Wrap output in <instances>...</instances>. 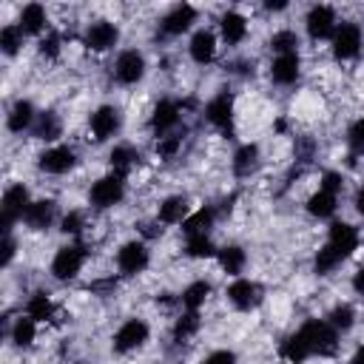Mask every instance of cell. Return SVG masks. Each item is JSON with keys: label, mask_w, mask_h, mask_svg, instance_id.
I'll list each match as a JSON object with an SVG mask.
<instances>
[{"label": "cell", "mask_w": 364, "mask_h": 364, "mask_svg": "<svg viewBox=\"0 0 364 364\" xmlns=\"http://www.w3.org/2000/svg\"><path fill=\"white\" fill-rule=\"evenodd\" d=\"M202 364H236V355H233L230 350H216V353H210Z\"/></svg>", "instance_id": "obj_46"}, {"label": "cell", "mask_w": 364, "mask_h": 364, "mask_svg": "<svg viewBox=\"0 0 364 364\" xmlns=\"http://www.w3.org/2000/svg\"><path fill=\"white\" fill-rule=\"evenodd\" d=\"M28 205H31V202H28V191H26L23 182L6 188V193H3V213H0L3 236H9V230H11V225H14L17 219H23V213H26Z\"/></svg>", "instance_id": "obj_2"}, {"label": "cell", "mask_w": 364, "mask_h": 364, "mask_svg": "<svg viewBox=\"0 0 364 364\" xmlns=\"http://www.w3.org/2000/svg\"><path fill=\"white\" fill-rule=\"evenodd\" d=\"M148 341V324L142 318H128L117 336H114V350L117 353H128V350H136Z\"/></svg>", "instance_id": "obj_8"}, {"label": "cell", "mask_w": 364, "mask_h": 364, "mask_svg": "<svg viewBox=\"0 0 364 364\" xmlns=\"http://www.w3.org/2000/svg\"><path fill=\"white\" fill-rule=\"evenodd\" d=\"M14 239L11 236H3V264H9L11 259H14Z\"/></svg>", "instance_id": "obj_47"}, {"label": "cell", "mask_w": 364, "mask_h": 364, "mask_svg": "<svg viewBox=\"0 0 364 364\" xmlns=\"http://www.w3.org/2000/svg\"><path fill=\"white\" fill-rule=\"evenodd\" d=\"M310 355H313V353H310V344L304 341L301 333H293V336L284 338V344H282V358H287L290 364H301V361H307Z\"/></svg>", "instance_id": "obj_25"}, {"label": "cell", "mask_w": 364, "mask_h": 364, "mask_svg": "<svg viewBox=\"0 0 364 364\" xmlns=\"http://www.w3.org/2000/svg\"><path fill=\"white\" fill-rule=\"evenodd\" d=\"M347 142H350V151H353V154H364V117L350 128Z\"/></svg>", "instance_id": "obj_41"}, {"label": "cell", "mask_w": 364, "mask_h": 364, "mask_svg": "<svg viewBox=\"0 0 364 364\" xmlns=\"http://www.w3.org/2000/svg\"><path fill=\"white\" fill-rule=\"evenodd\" d=\"M208 296H210V284L199 279V282H193V284H188V287L182 290V304H185L188 310H199Z\"/></svg>", "instance_id": "obj_28"}, {"label": "cell", "mask_w": 364, "mask_h": 364, "mask_svg": "<svg viewBox=\"0 0 364 364\" xmlns=\"http://www.w3.org/2000/svg\"><path fill=\"white\" fill-rule=\"evenodd\" d=\"M245 262H247V256H245V250L236 247V245L219 250V264H222V270H228V273H242Z\"/></svg>", "instance_id": "obj_32"}, {"label": "cell", "mask_w": 364, "mask_h": 364, "mask_svg": "<svg viewBox=\"0 0 364 364\" xmlns=\"http://www.w3.org/2000/svg\"><path fill=\"white\" fill-rule=\"evenodd\" d=\"M228 299H230L233 307L250 310V307H256V304L262 301V290H259V284L250 282V279H236V282L228 287Z\"/></svg>", "instance_id": "obj_15"}, {"label": "cell", "mask_w": 364, "mask_h": 364, "mask_svg": "<svg viewBox=\"0 0 364 364\" xmlns=\"http://www.w3.org/2000/svg\"><path fill=\"white\" fill-rule=\"evenodd\" d=\"M219 28H222L225 43L236 46V43H242L245 34H247V20H245L239 11H225L222 20H219Z\"/></svg>", "instance_id": "obj_20"}, {"label": "cell", "mask_w": 364, "mask_h": 364, "mask_svg": "<svg viewBox=\"0 0 364 364\" xmlns=\"http://www.w3.org/2000/svg\"><path fill=\"white\" fill-rule=\"evenodd\" d=\"M299 333H301L304 341L310 344V353H313V355H333V353L338 350V336H336V330H333L327 321H321V318L304 321Z\"/></svg>", "instance_id": "obj_1"}, {"label": "cell", "mask_w": 364, "mask_h": 364, "mask_svg": "<svg viewBox=\"0 0 364 364\" xmlns=\"http://www.w3.org/2000/svg\"><path fill=\"white\" fill-rule=\"evenodd\" d=\"M74 162H77V154H74L68 145H57V148L43 151L37 165H40V171H46V173H65V171L74 168Z\"/></svg>", "instance_id": "obj_13"}, {"label": "cell", "mask_w": 364, "mask_h": 364, "mask_svg": "<svg viewBox=\"0 0 364 364\" xmlns=\"http://www.w3.org/2000/svg\"><path fill=\"white\" fill-rule=\"evenodd\" d=\"M23 28L20 26H3V31H0V46H3V51L6 54H17L20 51V46H23Z\"/></svg>", "instance_id": "obj_38"}, {"label": "cell", "mask_w": 364, "mask_h": 364, "mask_svg": "<svg viewBox=\"0 0 364 364\" xmlns=\"http://www.w3.org/2000/svg\"><path fill=\"white\" fill-rule=\"evenodd\" d=\"M51 313H54V304H51V299L46 293H34L28 299V304H26V316L34 318V321H48Z\"/></svg>", "instance_id": "obj_29"}, {"label": "cell", "mask_w": 364, "mask_h": 364, "mask_svg": "<svg viewBox=\"0 0 364 364\" xmlns=\"http://www.w3.org/2000/svg\"><path fill=\"white\" fill-rule=\"evenodd\" d=\"M318 191H327V193H338L341 191V173H336V171H327L324 176H321V185H318Z\"/></svg>", "instance_id": "obj_44"}, {"label": "cell", "mask_w": 364, "mask_h": 364, "mask_svg": "<svg viewBox=\"0 0 364 364\" xmlns=\"http://www.w3.org/2000/svg\"><path fill=\"white\" fill-rule=\"evenodd\" d=\"M108 159H111V168L122 176V173H125V171L139 159V154H136L131 145H117V148L111 151V156H108Z\"/></svg>", "instance_id": "obj_33"}, {"label": "cell", "mask_w": 364, "mask_h": 364, "mask_svg": "<svg viewBox=\"0 0 364 364\" xmlns=\"http://www.w3.org/2000/svg\"><path fill=\"white\" fill-rule=\"evenodd\" d=\"M296 46H299V37H296L293 31H279V34H273V40H270V48H273L276 54H293Z\"/></svg>", "instance_id": "obj_39"}, {"label": "cell", "mask_w": 364, "mask_h": 364, "mask_svg": "<svg viewBox=\"0 0 364 364\" xmlns=\"http://www.w3.org/2000/svg\"><path fill=\"white\" fill-rule=\"evenodd\" d=\"M256 165H259V148L256 145H242L233 154V173L236 176H247Z\"/></svg>", "instance_id": "obj_26"}, {"label": "cell", "mask_w": 364, "mask_h": 364, "mask_svg": "<svg viewBox=\"0 0 364 364\" xmlns=\"http://www.w3.org/2000/svg\"><path fill=\"white\" fill-rule=\"evenodd\" d=\"M40 54L43 57H57L60 54V34H46L43 40H40Z\"/></svg>", "instance_id": "obj_42"}, {"label": "cell", "mask_w": 364, "mask_h": 364, "mask_svg": "<svg viewBox=\"0 0 364 364\" xmlns=\"http://www.w3.org/2000/svg\"><path fill=\"white\" fill-rule=\"evenodd\" d=\"M353 287H355V293H361V296H364V267H358V270H355V276H353Z\"/></svg>", "instance_id": "obj_48"}, {"label": "cell", "mask_w": 364, "mask_h": 364, "mask_svg": "<svg viewBox=\"0 0 364 364\" xmlns=\"http://www.w3.org/2000/svg\"><path fill=\"white\" fill-rule=\"evenodd\" d=\"M34 336H37V327H34V318H17L14 321V327H11V341L17 344V347H28L31 341H34Z\"/></svg>", "instance_id": "obj_36"}, {"label": "cell", "mask_w": 364, "mask_h": 364, "mask_svg": "<svg viewBox=\"0 0 364 364\" xmlns=\"http://www.w3.org/2000/svg\"><path fill=\"white\" fill-rule=\"evenodd\" d=\"M117 267L122 276H136L148 267V247L142 242H128L117 253Z\"/></svg>", "instance_id": "obj_7"}, {"label": "cell", "mask_w": 364, "mask_h": 364, "mask_svg": "<svg viewBox=\"0 0 364 364\" xmlns=\"http://www.w3.org/2000/svg\"><path fill=\"white\" fill-rule=\"evenodd\" d=\"M341 262H344V259H341V256H338V253H336L330 245H324V247L316 253L313 267H316V273H318V276H327V273H333V270H336Z\"/></svg>", "instance_id": "obj_35"}, {"label": "cell", "mask_w": 364, "mask_h": 364, "mask_svg": "<svg viewBox=\"0 0 364 364\" xmlns=\"http://www.w3.org/2000/svg\"><path fill=\"white\" fill-rule=\"evenodd\" d=\"M361 51V26L358 23H341L333 34V54L338 60H353Z\"/></svg>", "instance_id": "obj_5"}, {"label": "cell", "mask_w": 364, "mask_h": 364, "mask_svg": "<svg viewBox=\"0 0 364 364\" xmlns=\"http://www.w3.org/2000/svg\"><path fill=\"white\" fill-rule=\"evenodd\" d=\"M264 9H267V11H282V9H287V3H284V0H267Z\"/></svg>", "instance_id": "obj_49"}, {"label": "cell", "mask_w": 364, "mask_h": 364, "mask_svg": "<svg viewBox=\"0 0 364 364\" xmlns=\"http://www.w3.org/2000/svg\"><path fill=\"white\" fill-rule=\"evenodd\" d=\"M307 34L313 40H327L336 34V11L330 6H313L307 14Z\"/></svg>", "instance_id": "obj_10"}, {"label": "cell", "mask_w": 364, "mask_h": 364, "mask_svg": "<svg viewBox=\"0 0 364 364\" xmlns=\"http://www.w3.org/2000/svg\"><path fill=\"white\" fill-rule=\"evenodd\" d=\"M34 119H37L34 105H31L28 100H17V102H14V108H11V114H9V131L23 134L26 128H31V125H34Z\"/></svg>", "instance_id": "obj_22"}, {"label": "cell", "mask_w": 364, "mask_h": 364, "mask_svg": "<svg viewBox=\"0 0 364 364\" xmlns=\"http://www.w3.org/2000/svg\"><path fill=\"white\" fill-rule=\"evenodd\" d=\"M210 225H213V210H210V208H199L196 213H191V216L182 222V230H185L188 236H202V233H208Z\"/></svg>", "instance_id": "obj_27"}, {"label": "cell", "mask_w": 364, "mask_h": 364, "mask_svg": "<svg viewBox=\"0 0 364 364\" xmlns=\"http://www.w3.org/2000/svg\"><path fill=\"white\" fill-rule=\"evenodd\" d=\"M185 219H188V199L185 196H168L159 205V222L176 225V222H185Z\"/></svg>", "instance_id": "obj_24"}, {"label": "cell", "mask_w": 364, "mask_h": 364, "mask_svg": "<svg viewBox=\"0 0 364 364\" xmlns=\"http://www.w3.org/2000/svg\"><path fill=\"white\" fill-rule=\"evenodd\" d=\"M353 321H355V313H353L350 304H336V307L330 310V316H327V324H330L333 330H350Z\"/></svg>", "instance_id": "obj_37"}, {"label": "cell", "mask_w": 364, "mask_h": 364, "mask_svg": "<svg viewBox=\"0 0 364 364\" xmlns=\"http://www.w3.org/2000/svg\"><path fill=\"white\" fill-rule=\"evenodd\" d=\"M31 131H34V136H40V139H57V136H60V119H57L51 111L37 114Z\"/></svg>", "instance_id": "obj_30"}, {"label": "cell", "mask_w": 364, "mask_h": 364, "mask_svg": "<svg viewBox=\"0 0 364 364\" xmlns=\"http://www.w3.org/2000/svg\"><path fill=\"white\" fill-rule=\"evenodd\" d=\"M350 364H364V347H358V350H355V355L350 358Z\"/></svg>", "instance_id": "obj_51"}, {"label": "cell", "mask_w": 364, "mask_h": 364, "mask_svg": "<svg viewBox=\"0 0 364 364\" xmlns=\"http://www.w3.org/2000/svg\"><path fill=\"white\" fill-rule=\"evenodd\" d=\"M114 74H117V80H119L122 85L139 82L142 74H145V57H142L136 48H125V51L117 57V63H114Z\"/></svg>", "instance_id": "obj_6"}, {"label": "cell", "mask_w": 364, "mask_h": 364, "mask_svg": "<svg viewBox=\"0 0 364 364\" xmlns=\"http://www.w3.org/2000/svg\"><path fill=\"white\" fill-rule=\"evenodd\" d=\"M179 145H182L179 136H159V142H156V154H159V156H173V154L179 151Z\"/></svg>", "instance_id": "obj_43"}, {"label": "cell", "mask_w": 364, "mask_h": 364, "mask_svg": "<svg viewBox=\"0 0 364 364\" xmlns=\"http://www.w3.org/2000/svg\"><path fill=\"white\" fill-rule=\"evenodd\" d=\"M119 111L114 108V105H102V108H97L94 114H91V134H94V139L97 142H105V139H111L117 131H119Z\"/></svg>", "instance_id": "obj_9"}, {"label": "cell", "mask_w": 364, "mask_h": 364, "mask_svg": "<svg viewBox=\"0 0 364 364\" xmlns=\"http://www.w3.org/2000/svg\"><path fill=\"white\" fill-rule=\"evenodd\" d=\"M63 233H80L82 230V213H77V210H71V213H65L63 216V228H60Z\"/></svg>", "instance_id": "obj_45"}, {"label": "cell", "mask_w": 364, "mask_h": 364, "mask_svg": "<svg viewBox=\"0 0 364 364\" xmlns=\"http://www.w3.org/2000/svg\"><path fill=\"white\" fill-rule=\"evenodd\" d=\"M205 117H208V122H213L219 131L230 134V131H233V97H230V94L213 97V100L208 102V108H205Z\"/></svg>", "instance_id": "obj_12"}, {"label": "cell", "mask_w": 364, "mask_h": 364, "mask_svg": "<svg viewBox=\"0 0 364 364\" xmlns=\"http://www.w3.org/2000/svg\"><path fill=\"white\" fill-rule=\"evenodd\" d=\"M355 210L364 216V185L358 188V193H355Z\"/></svg>", "instance_id": "obj_50"}, {"label": "cell", "mask_w": 364, "mask_h": 364, "mask_svg": "<svg viewBox=\"0 0 364 364\" xmlns=\"http://www.w3.org/2000/svg\"><path fill=\"white\" fill-rule=\"evenodd\" d=\"M188 51H191L193 63H199V65L210 63V60H213V54H216V37H213L208 28H202V31H196V34L191 37Z\"/></svg>", "instance_id": "obj_19"}, {"label": "cell", "mask_w": 364, "mask_h": 364, "mask_svg": "<svg viewBox=\"0 0 364 364\" xmlns=\"http://www.w3.org/2000/svg\"><path fill=\"white\" fill-rule=\"evenodd\" d=\"M179 119V105L173 100H159V105L154 108V117H151V128L156 134H165L168 128H173Z\"/></svg>", "instance_id": "obj_21"}, {"label": "cell", "mask_w": 364, "mask_h": 364, "mask_svg": "<svg viewBox=\"0 0 364 364\" xmlns=\"http://www.w3.org/2000/svg\"><path fill=\"white\" fill-rule=\"evenodd\" d=\"M117 40H119V28L114 23H108V20L91 23L88 31H85V46L91 51H108V48L117 46Z\"/></svg>", "instance_id": "obj_11"}, {"label": "cell", "mask_w": 364, "mask_h": 364, "mask_svg": "<svg viewBox=\"0 0 364 364\" xmlns=\"http://www.w3.org/2000/svg\"><path fill=\"white\" fill-rule=\"evenodd\" d=\"M46 23H48V17H46V9L40 3L23 6V11H20V28L26 34H40L46 28Z\"/></svg>", "instance_id": "obj_23"}, {"label": "cell", "mask_w": 364, "mask_h": 364, "mask_svg": "<svg viewBox=\"0 0 364 364\" xmlns=\"http://www.w3.org/2000/svg\"><path fill=\"white\" fill-rule=\"evenodd\" d=\"M193 20H196V9L188 6V3H179V6H173L171 14L162 20V31H165V34H182V31L191 28Z\"/></svg>", "instance_id": "obj_17"}, {"label": "cell", "mask_w": 364, "mask_h": 364, "mask_svg": "<svg viewBox=\"0 0 364 364\" xmlns=\"http://www.w3.org/2000/svg\"><path fill=\"white\" fill-rule=\"evenodd\" d=\"M299 71H301V60H299L296 51H293V54H279V57L273 60V65H270V77H273V82H279V85L296 82V80H299Z\"/></svg>", "instance_id": "obj_16"}, {"label": "cell", "mask_w": 364, "mask_h": 364, "mask_svg": "<svg viewBox=\"0 0 364 364\" xmlns=\"http://www.w3.org/2000/svg\"><path fill=\"white\" fill-rule=\"evenodd\" d=\"M122 196H125V179H122L119 173H108V176L97 179V182L91 185V193H88L91 205H94V208H100V210L114 208Z\"/></svg>", "instance_id": "obj_3"}, {"label": "cell", "mask_w": 364, "mask_h": 364, "mask_svg": "<svg viewBox=\"0 0 364 364\" xmlns=\"http://www.w3.org/2000/svg\"><path fill=\"white\" fill-rule=\"evenodd\" d=\"M185 253H188L191 259H208V256L216 253V247H213V242L208 239V233H202V236H188Z\"/></svg>", "instance_id": "obj_34"}, {"label": "cell", "mask_w": 364, "mask_h": 364, "mask_svg": "<svg viewBox=\"0 0 364 364\" xmlns=\"http://www.w3.org/2000/svg\"><path fill=\"white\" fill-rule=\"evenodd\" d=\"M307 210H310L313 216H318V219H327V216H333V210H336V196L327 193V191H318V193H313V196L307 199Z\"/></svg>", "instance_id": "obj_31"}, {"label": "cell", "mask_w": 364, "mask_h": 364, "mask_svg": "<svg viewBox=\"0 0 364 364\" xmlns=\"http://www.w3.org/2000/svg\"><path fill=\"white\" fill-rule=\"evenodd\" d=\"M341 259H347L355 247H358V230L347 222H333L330 225V242H327Z\"/></svg>", "instance_id": "obj_14"}, {"label": "cell", "mask_w": 364, "mask_h": 364, "mask_svg": "<svg viewBox=\"0 0 364 364\" xmlns=\"http://www.w3.org/2000/svg\"><path fill=\"white\" fill-rule=\"evenodd\" d=\"M51 219H54V202H51V199H37V202H31V205L26 208V213H23V222H26L31 230H46V228L51 225Z\"/></svg>", "instance_id": "obj_18"}, {"label": "cell", "mask_w": 364, "mask_h": 364, "mask_svg": "<svg viewBox=\"0 0 364 364\" xmlns=\"http://www.w3.org/2000/svg\"><path fill=\"white\" fill-rule=\"evenodd\" d=\"M196 330H199V313H196V310H188V313L176 321L173 336H176V338H185V336H191V333H196Z\"/></svg>", "instance_id": "obj_40"}, {"label": "cell", "mask_w": 364, "mask_h": 364, "mask_svg": "<svg viewBox=\"0 0 364 364\" xmlns=\"http://www.w3.org/2000/svg\"><path fill=\"white\" fill-rule=\"evenodd\" d=\"M82 262H85V247H82V245H65V247H60V250L54 253L51 273H54V279L68 282V279H74V276L80 273Z\"/></svg>", "instance_id": "obj_4"}]
</instances>
